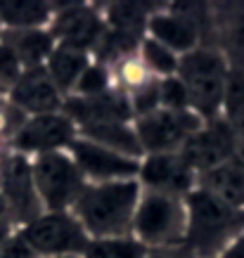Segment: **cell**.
Instances as JSON below:
<instances>
[{
    "mask_svg": "<svg viewBox=\"0 0 244 258\" xmlns=\"http://www.w3.org/2000/svg\"><path fill=\"white\" fill-rule=\"evenodd\" d=\"M142 187L135 180L86 182L71 213L76 216L90 239L133 237V218Z\"/></svg>",
    "mask_w": 244,
    "mask_h": 258,
    "instance_id": "1",
    "label": "cell"
},
{
    "mask_svg": "<svg viewBox=\"0 0 244 258\" xmlns=\"http://www.w3.org/2000/svg\"><path fill=\"white\" fill-rule=\"evenodd\" d=\"M188 227L182 249L190 258H216L244 237V209L195 187L185 197Z\"/></svg>",
    "mask_w": 244,
    "mask_h": 258,
    "instance_id": "2",
    "label": "cell"
},
{
    "mask_svg": "<svg viewBox=\"0 0 244 258\" xmlns=\"http://www.w3.org/2000/svg\"><path fill=\"white\" fill-rule=\"evenodd\" d=\"M230 62L218 47H202L192 50L178 59L175 76L182 81L188 90L190 109L202 121L221 118L223 97L230 76Z\"/></svg>",
    "mask_w": 244,
    "mask_h": 258,
    "instance_id": "3",
    "label": "cell"
},
{
    "mask_svg": "<svg viewBox=\"0 0 244 258\" xmlns=\"http://www.w3.org/2000/svg\"><path fill=\"white\" fill-rule=\"evenodd\" d=\"M185 197L142 189L133 218V237L150 251L178 249L185 242Z\"/></svg>",
    "mask_w": 244,
    "mask_h": 258,
    "instance_id": "4",
    "label": "cell"
},
{
    "mask_svg": "<svg viewBox=\"0 0 244 258\" xmlns=\"http://www.w3.org/2000/svg\"><path fill=\"white\" fill-rule=\"evenodd\" d=\"M31 173L43 213L71 211V206L86 187V178L81 175L79 166L67 149L33 157Z\"/></svg>",
    "mask_w": 244,
    "mask_h": 258,
    "instance_id": "5",
    "label": "cell"
},
{
    "mask_svg": "<svg viewBox=\"0 0 244 258\" xmlns=\"http://www.w3.org/2000/svg\"><path fill=\"white\" fill-rule=\"evenodd\" d=\"M36 258H81L90 237L71 211L40 213L19 230Z\"/></svg>",
    "mask_w": 244,
    "mask_h": 258,
    "instance_id": "6",
    "label": "cell"
},
{
    "mask_svg": "<svg viewBox=\"0 0 244 258\" xmlns=\"http://www.w3.org/2000/svg\"><path fill=\"white\" fill-rule=\"evenodd\" d=\"M204 125V121L192 109L171 111L154 109L133 121L135 135L140 142L142 154H164V152H180V147Z\"/></svg>",
    "mask_w": 244,
    "mask_h": 258,
    "instance_id": "7",
    "label": "cell"
},
{
    "mask_svg": "<svg viewBox=\"0 0 244 258\" xmlns=\"http://www.w3.org/2000/svg\"><path fill=\"white\" fill-rule=\"evenodd\" d=\"M0 197L8 206L10 220L29 225L43 213L38 192L33 185L31 161L24 154H12L0 166Z\"/></svg>",
    "mask_w": 244,
    "mask_h": 258,
    "instance_id": "8",
    "label": "cell"
},
{
    "mask_svg": "<svg viewBox=\"0 0 244 258\" xmlns=\"http://www.w3.org/2000/svg\"><path fill=\"white\" fill-rule=\"evenodd\" d=\"M71 159L76 161L81 175L86 182H114V180H135L140 171L142 159H133L118 154L114 149H107L97 142L76 135V140L67 149Z\"/></svg>",
    "mask_w": 244,
    "mask_h": 258,
    "instance_id": "9",
    "label": "cell"
},
{
    "mask_svg": "<svg viewBox=\"0 0 244 258\" xmlns=\"http://www.w3.org/2000/svg\"><path fill=\"white\" fill-rule=\"evenodd\" d=\"M76 125L64 111H52V114H38L24 121L22 128L15 135L17 154L24 157H40L47 152H64L76 140Z\"/></svg>",
    "mask_w": 244,
    "mask_h": 258,
    "instance_id": "10",
    "label": "cell"
},
{
    "mask_svg": "<svg viewBox=\"0 0 244 258\" xmlns=\"http://www.w3.org/2000/svg\"><path fill=\"white\" fill-rule=\"evenodd\" d=\"M107 24L102 15H97L93 8L74 3L64 5L62 12L55 10V17L50 22V33L55 38L57 45H67L81 52H90L93 47L100 45Z\"/></svg>",
    "mask_w": 244,
    "mask_h": 258,
    "instance_id": "11",
    "label": "cell"
},
{
    "mask_svg": "<svg viewBox=\"0 0 244 258\" xmlns=\"http://www.w3.org/2000/svg\"><path fill=\"white\" fill-rule=\"evenodd\" d=\"M138 182L142 189L188 197L197 185V175L185 164L180 152H164V154H145L142 157Z\"/></svg>",
    "mask_w": 244,
    "mask_h": 258,
    "instance_id": "12",
    "label": "cell"
},
{
    "mask_svg": "<svg viewBox=\"0 0 244 258\" xmlns=\"http://www.w3.org/2000/svg\"><path fill=\"white\" fill-rule=\"evenodd\" d=\"M232 138H235V131L223 118L206 121L180 147V157L195 171V175H199V173L211 171L216 166L230 161Z\"/></svg>",
    "mask_w": 244,
    "mask_h": 258,
    "instance_id": "13",
    "label": "cell"
},
{
    "mask_svg": "<svg viewBox=\"0 0 244 258\" xmlns=\"http://www.w3.org/2000/svg\"><path fill=\"white\" fill-rule=\"evenodd\" d=\"M62 111L76 128L90 123H133V109L126 93L107 90L95 97H64Z\"/></svg>",
    "mask_w": 244,
    "mask_h": 258,
    "instance_id": "14",
    "label": "cell"
},
{
    "mask_svg": "<svg viewBox=\"0 0 244 258\" xmlns=\"http://www.w3.org/2000/svg\"><path fill=\"white\" fill-rule=\"evenodd\" d=\"M147 36L168 47L173 55L182 57L199 47V33H202V24L195 15H190L188 10L173 8L164 10V12H152L147 19Z\"/></svg>",
    "mask_w": 244,
    "mask_h": 258,
    "instance_id": "15",
    "label": "cell"
},
{
    "mask_svg": "<svg viewBox=\"0 0 244 258\" xmlns=\"http://www.w3.org/2000/svg\"><path fill=\"white\" fill-rule=\"evenodd\" d=\"M10 100L22 111L38 116V114H52L62 111L64 95L57 90L52 79L47 76L45 67L24 69L17 83L10 88Z\"/></svg>",
    "mask_w": 244,
    "mask_h": 258,
    "instance_id": "16",
    "label": "cell"
},
{
    "mask_svg": "<svg viewBox=\"0 0 244 258\" xmlns=\"http://www.w3.org/2000/svg\"><path fill=\"white\" fill-rule=\"evenodd\" d=\"M0 40L15 52L24 69L43 67L57 45L50 29H5L0 33Z\"/></svg>",
    "mask_w": 244,
    "mask_h": 258,
    "instance_id": "17",
    "label": "cell"
},
{
    "mask_svg": "<svg viewBox=\"0 0 244 258\" xmlns=\"http://www.w3.org/2000/svg\"><path fill=\"white\" fill-rule=\"evenodd\" d=\"M195 187L204 189L230 206L244 209V171L232 161H225L211 171L199 173Z\"/></svg>",
    "mask_w": 244,
    "mask_h": 258,
    "instance_id": "18",
    "label": "cell"
},
{
    "mask_svg": "<svg viewBox=\"0 0 244 258\" xmlns=\"http://www.w3.org/2000/svg\"><path fill=\"white\" fill-rule=\"evenodd\" d=\"M88 64H90L88 52H81V50H74L67 45H55V50L50 52L43 67H45L47 76L52 79V83L57 86V90L62 95H71L79 79L83 76V71L88 69Z\"/></svg>",
    "mask_w": 244,
    "mask_h": 258,
    "instance_id": "19",
    "label": "cell"
},
{
    "mask_svg": "<svg viewBox=\"0 0 244 258\" xmlns=\"http://www.w3.org/2000/svg\"><path fill=\"white\" fill-rule=\"evenodd\" d=\"M81 138H86L90 142H97L107 149H114L118 154H126L133 159H142L140 142L135 135L133 123H90L76 128Z\"/></svg>",
    "mask_w": 244,
    "mask_h": 258,
    "instance_id": "20",
    "label": "cell"
},
{
    "mask_svg": "<svg viewBox=\"0 0 244 258\" xmlns=\"http://www.w3.org/2000/svg\"><path fill=\"white\" fill-rule=\"evenodd\" d=\"M55 5L40 0H5L0 3V24L5 29H45L55 17Z\"/></svg>",
    "mask_w": 244,
    "mask_h": 258,
    "instance_id": "21",
    "label": "cell"
},
{
    "mask_svg": "<svg viewBox=\"0 0 244 258\" xmlns=\"http://www.w3.org/2000/svg\"><path fill=\"white\" fill-rule=\"evenodd\" d=\"M221 31H223L221 52L228 57L232 69L244 71V3L230 5V12L223 17Z\"/></svg>",
    "mask_w": 244,
    "mask_h": 258,
    "instance_id": "22",
    "label": "cell"
},
{
    "mask_svg": "<svg viewBox=\"0 0 244 258\" xmlns=\"http://www.w3.org/2000/svg\"><path fill=\"white\" fill-rule=\"evenodd\" d=\"M150 17L152 12L147 5H140V3H114V5H109L107 24H109V31L142 36V31H147V19Z\"/></svg>",
    "mask_w": 244,
    "mask_h": 258,
    "instance_id": "23",
    "label": "cell"
},
{
    "mask_svg": "<svg viewBox=\"0 0 244 258\" xmlns=\"http://www.w3.org/2000/svg\"><path fill=\"white\" fill-rule=\"evenodd\" d=\"M150 253L135 237H111V239H90L81 258H145Z\"/></svg>",
    "mask_w": 244,
    "mask_h": 258,
    "instance_id": "24",
    "label": "cell"
},
{
    "mask_svg": "<svg viewBox=\"0 0 244 258\" xmlns=\"http://www.w3.org/2000/svg\"><path fill=\"white\" fill-rule=\"evenodd\" d=\"M138 47H140V59H142V67L147 69V74L159 76V81L168 79V76H175L180 57L173 55L168 47H164L161 43L150 38V36H145Z\"/></svg>",
    "mask_w": 244,
    "mask_h": 258,
    "instance_id": "25",
    "label": "cell"
},
{
    "mask_svg": "<svg viewBox=\"0 0 244 258\" xmlns=\"http://www.w3.org/2000/svg\"><path fill=\"white\" fill-rule=\"evenodd\" d=\"M221 118L235 133H244V71L242 69H230Z\"/></svg>",
    "mask_w": 244,
    "mask_h": 258,
    "instance_id": "26",
    "label": "cell"
},
{
    "mask_svg": "<svg viewBox=\"0 0 244 258\" xmlns=\"http://www.w3.org/2000/svg\"><path fill=\"white\" fill-rule=\"evenodd\" d=\"M107 90H111V81H109L107 67H104V64L90 62L69 97H95V95H102V93H107Z\"/></svg>",
    "mask_w": 244,
    "mask_h": 258,
    "instance_id": "27",
    "label": "cell"
},
{
    "mask_svg": "<svg viewBox=\"0 0 244 258\" xmlns=\"http://www.w3.org/2000/svg\"><path fill=\"white\" fill-rule=\"evenodd\" d=\"M159 107L171 111L190 109L188 90H185V86H182V81L178 76H168V79L159 81Z\"/></svg>",
    "mask_w": 244,
    "mask_h": 258,
    "instance_id": "28",
    "label": "cell"
},
{
    "mask_svg": "<svg viewBox=\"0 0 244 258\" xmlns=\"http://www.w3.org/2000/svg\"><path fill=\"white\" fill-rule=\"evenodd\" d=\"M22 62L17 59V55L10 50L3 40H0V88H12L17 83V79L22 76Z\"/></svg>",
    "mask_w": 244,
    "mask_h": 258,
    "instance_id": "29",
    "label": "cell"
},
{
    "mask_svg": "<svg viewBox=\"0 0 244 258\" xmlns=\"http://www.w3.org/2000/svg\"><path fill=\"white\" fill-rule=\"evenodd\" d=\"M0 258H36V253L29 249L24 237L17 232V235H10L5 244L0 246Z\"/></svg>",
    "mask_w": 244,
    "mask_h": 258,
    "instance_id": "30",
    "label": "cell"
},
{
    "mask_svg": "<svg viewBox=\"0 0 244 258\" xmlns=\"http://www.w3.org/2000/svg\"><path fill=\"white\" fill-rule=\"evenodd\" d=\"M230 161L239 166L244 171V133H235L232 138V152H230Z\"/></svg>",
    "mask_w": 244,
    "mask_h": 258,
    "instance_id": "31",
    "label": "cell"
},
{
    "mask_svg": "<svg viewBox=\"0 0 244 258\" xmlns=\"http://www.w3.org/2000/svg\"><path fill=\"white\" fill-rule=\"evenodd\" d=\"M216 258H244V237H239L235 244H230L228 249Z\"/></svg>",
    "mask_w": 244,
    "mask_h": 258,
    "instance_id": "32",
    "label": "cell"
},
{
    "mask_svg": "<svg viewBox=\"0 0 244 258\" xmlns=\"http://www.w3.org/2000/svg\"><path fill=\"white\" fill-rule=\"evenodd\" d=\"M145 258H190L188 253H178L173 249H166V251H150Z\"/></svg>",
    "mask_w": 244,
    "mask_h": 258,
    "instance_id": "33",
    "label": "cell"
},
{
    "mask_svg": "<svg viewBox=\"0 0 244 258\" xmlns=\"http://www.w3.org/2000/svg\"><path fill=\"white\" fill-rule=\"evenodd\" d=\"M12 235V227H10V218H0V246L5 244V239Z\"/></svg>",
    "mask_w": 244,
    "mask_h": 258,
    "instance_id": "34",
    "label": "cell"
},
{
    "mask_svg": "<svg viewBox=\"0 0 244 258\" xmlns=\"http://www.w3.org/2000/svg\"><path fill=\"white\" fill-rule=\"evenodd\" d=\"M0 93H3V88H0Z\"/></svg>",
    "mask_w": 244,
    "mask_h": 258,
    "instance_id": "35",
    "label": "cell"
}]
</instances>
